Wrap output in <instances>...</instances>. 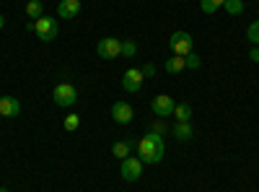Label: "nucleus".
<instances>
[{
  "label": "nucleus",
  "mask_w": 259,
  "mask_h": 192,
  "mask_svg": "<svg viewBox=\"0 0 259 192\" xmlns=\"http://www.w3.org/2000/svg\"><path fill=\"white\" fill-rule=\"evenodd\" d=\"M163 153H166V143H163L161 135L148 133V135L140 138V143H138V159L143 164H158L163 159Z\"/></svg>",
  "instance_id": "f257e3e1"
},
{
  "label": "nucleus",
  "mask_w": 259,
  "mask_h": 192,
  "mask_svg": "<svg viewBox=\"0 0 259 192\" xmlns=\"http://www.w3.org/2000/svg\"><path fill=\"white\" fill-rule=\"evenodd\" d=\"M31 31L36 34L39 42H55L57 34H60V26H57V18H50V16H41L39 21L31 24Z\"/></svg>",
  "instance_id": "f03ea898"
},
{
  "label": "nucleus",
  "mask_w": 259,
  "mask_h": 192,
  "mask_svg": "<svg viewBox=\"0 0 259 192\" xmlns=\"http://www.w3.org/2000/svg\"><path fill=\"white\" fill-rule=\"evenodd\" d=\"M52 101L57 106H62V109H68V106H73L78 101V91L73 83H57L55 91H52Z\"/></svg>",
  "instance_id": "7ed1b4c3"
},
{
  "label": "nucleus",
  "mask_w": 259,
  "mask_h": 192,
  "mask_svg": "<svg viewBox=\"0 0 259 192\" xmlns=\"http://www.w3.org/2000/svg\"><path fill=\"white\" fill-rule=\"evenodd\" d=\"M96 55L101 60H117V57H122V39L104 36L99 45H96Z\"/></svg>",
  "instance_id": "20e7f679"
},
{
  "label": "nucleus",
  "mask_w": 259,
  "mask_h": 192,
  "mask_svg": "<svg viewBox=\"0 0 259 192\" xmlns=\"http://www.w3.org/2000/svg\"><path fill=\"white\" fill-rule=\"evenodd\" d=\"M168 47H171V52L174 55H189L192 50H194V39H192V34L189 31H174L171 34V39H168Z\"/></svg>",
  "instance_id": "39448f33"
},
{
  "label": "nucleus",
  "mask_w": 259,
  "mask_h": 192,
  "mask_svg": "<svg viewBox=\"0 0 259 192\" xmlns=\"http://www.w3.org/2000/svg\"><path fill=\"white\" fill-rule=\"evenodd\" d=\"M119 174L124 182H138L143 177V161L135 159V156H127L122 159V166H119Z\"/></svg>",
  "instance_id": "423d86ee"
},
{
  "label": "nucleus",
  "mask_w": 259,
  "mask_h": 192,
  "mask_svg": "<svg viewBox=\"0 0 259 192\" xmlns=\"http://www.w3.org/2000/svg\"><path fill=\"white\" fill-rule=\"evenodd\" d=\"M174 106H177V101L168 94H158V96H153V101H150V109H153L156 117H171L174 114Z\"/></svg>",
  "instance_id": "0eeeda50"
},
{
  "label": "nucleus",
  "mask_w": 259,
  "mask_h": 192,
  "mask_svg": "<svg viewBox=\"0 0 259 192\" xmlns=\"http://www.w3.org/2000/svg\"><path fill=\"white\" fill-rule=\"evenodd\" d=\"M143 81H145V75H143L140 68H127L124 75H122V89L130 91V94H135V91L143 89Z\"/></svg>",
  "instance_id": "6e6552de"
},
{
  "label": "nucleus",
  "mask_w": 259,
  "mask_h": 192,
  "mask_svg": "<svg viewBox=\"0 0 259 192\" xmlns=\"http://www.w3.org/2000/svg\"><path fill=\"white\" fill-rule=\"evenodd\" d=\"M133 117H135V112H133V106H130L127 101H114L112 104V120L117 125H130Z\"/></svg>",
  "instance_id": "1a4fd4ad"
},
{
  "label": "nucleus",
  "mask_w": 259,
  "mask_h": 192,
  "mask_svg": "<svg viewBox=\"0 0 259 192\" xmlns=\"http://www.w3.org/2000/svg\"><path fill=\"white\" fill-rule=\"evenodd\" d=\"M78 13H80V0H60V6H57V16L60 18L73 21Z\"/></svg>",
  "instance_id": "9d476101"
},
{
  "label": "nucleus",
  "mask_w": 259,
  "mask_h": 192,
  "mask_svg": "<svg viewBox=\"0 0 259 192\" xmlns=\"http://www.w3.org/2000/svg\"><path fill=\"white\" fill-rule=\"evenodd\" d=\"M21 101L16 96H0V117H18Z\"/></svg>",
  "instance_id": "9b49d317"
},
{
  "label": "nucleus",
  "mask_w": 259,
  "mask_h": 192,
  "mask_svg": "<svg viewBox=\"0 0 259 192\" xmlns=\"http://www.w3.org/2000/svg\"><path fill=\"white\" fill-rule=\"evenodd\" d=\"M192 135H194V130H192L189 122H177V125H174V138H177L179 143L192 140Z\"/></svg>",
  "instance_id": "f8f14e48"
},
{
  "label": "nucleus",
  "mask_w": 259,
  "mask_h": 192,
  "mask_svg": "<svg viewBox=\"0 0 259 192\" xmlns=\"http://www.w3.org/2000/svg\"><path fill=\"white\" fill-rule=\"evenodd\" d=\"M166 73H182L184 68H187V62H184V57L182 55H171L168 60H166Z\"/></svg>",
  "instance_id": "ddd939ff"
},
{
  "label": "nucleus",
  "mask_w": 259,
  "mask_h": 192,
  "mask_svg": "<svg viewBox=\"0 0 259 192\" xmlns=\"http://www.w3.org/2000/svg\"><path fill=\"white\" fill-rule=\"evenodd\" d=\"M26 16L31 21H39L41 16H45V3H41V0H29L26 3Z\"/></svg>",
  "instance_id": "4468645a"
},
{
  "label": "nucleus",
  "mask_w": 259,
  "mask_h": 192,
  "mask_svg": "<svg viewBox=\"0 0 259 192\" xmlns=\"http://www.w3.org/2000/svg\"><path fill=\"white\" fill-rule=\"evenodd\" d=\"M171 117H177V122H189V120H192V106H189L187 101L177 104V106H174V114H171Z\"/></svg>",
  "instance_id": "2eb2a0df"
},
{
  "label": "nucleus",
  "mask_w": 259,
  "mask_h": 192,
  "mask_svg": "<svg viewBox=\"0 0 259 192\" xmlns=\"http://www.w3.org/2000/svg\"><path fill=\"white\" fill-rule=\"evenodd\" d=\"M130 151H133V143H127V140H117V143L112 145V153H114L117 159H127Z\"/></svg>",
  "instance_id": "dca6fc26"
},
{
  "label": "nucleus",
  "mask_w": 259,
  "mask_h": 192,
  "mask_svg": "<svg viewBox=\"0 0 259 192\" xmlns=\"http://www.w3.org/2000/svg\"><path fill=\"white\" fill-rule=\"evenodd\" d=\"M223 8H226L228 16H241L244 13V3H241V0H226Z\"/></svg>",
  "instance_id": "f3484780"
},
{
  "label": "nucleus",
  "mask_w": 259,
  "mask_h": 192,
  "mask_svg": "<svg viewBox=\"0 0 259 192\" xmlns=\"http://www.w3.org/2000/svg\"><path fill=\"white\" fill-rule=\"evenodd\" d=\"M223 3L226 0H200V8H202V13H215L218 8H223Z\"/></svg>",
  "instance_id": "a211bd4d"
},
{
  "label": "nucleus",
  "mask_w": 259,
  "mask_h": 192,
  "mask_svg": "<svg viewBox=\"0 0 259 192\" xmlns=\"http://www.w3.org/2000/svg\"><path fill=\"white\" fill-rule=\"evenodd\" d=\"M135 55H138V45H135L133 39H124V42H122V57L133 60Z\"/></svg>",
  "instance_id": "6ab92c4d"
},
{
  "label": "nucleus",
  "mask_w": 259,
  "mask_h": 192,
  "mask_svg": "<svg viewBox=\"0 0 259 192\" xmlns=\"http://www.w3.org/2000/svg\"><path fill=\"white\" fill-rule=\"evenodd\" d=\"M246 39L251 42V47L259 45V18L254 21V24H249V29H246Z\"/></svg>",
  "instance_id": "aec40b11"
},
{
  "label": "nucleus",
  "mask_w": 259,
  "mask_h": 192,
  "mask_svg": "<svg viewBox=\"0 0 259 192\" xmlns=\"http://www.w3.org/2000/svg\"><path fill=\"white\" fill-rule=\"evenodd\" d=\"M62 127H65V130H68V133L78 130V127H80V117H78V114H68V117L62 120Z\"/></svg>",
  "instance_id": "412c9836"
},
{
  "label": "nucleus",
  "mask_w": 259,
  "mask_h": 192,
  "mask_svg": "<svg viewBox=\"0 0 259 192\" xmlns=\"http://www.w3.org/2000/svg\"><path fill=\"white\" fill-rule=\"evenodd\" d=\"M184 62H187V68H192V70H197V68L202 65V60H200V55H194V52L184 55Z\"/></svg>",
  "instance_id": "4be33fe9"
},
{
  "label": "nucleus",
  "mask_w": 259,
  "mask_h": 192,
  "mask_svg": "<svg viewBox=\"0 0 259 192\" xmlns=\"http://www.w3.org/2000/svg\"><path fill=\"white\" fill-rule=\"evenodd\" d=\"M140 70H143V75H145V78H153V75H156V65H153V62H145V65H143Z\"/></svg>",
  "instance_id": "5701e85b"
},
{
  "label": "nucleus",
  "mask_w": 259,
  "mask_h": 192,
  "mask_svg": "<svg viewBox=\"0 0 259 192\" xmlns=\"http://www.w3.org/2000/svg\"><path fill=\"white\" fill-rule=\"evenodd\" d=\"M249 60H251V62H259V47H251V50H249Z\"/></svg>",
  "instance_id": "b1692460"
},
{
  "label": "nucleus",
  "mask_w": 259,
  "mask_h": 192,
  "mask_svg": "<svg viewBox=\"0 0 259 192\" xmlns=\"http://www.w3.org/2000/svg\"><path fill=\"white\" fill-rule=\"evenodd\" d=\"M3 26H6V16H3V13H0V29H3Z\"/></svg>",
  "instance_id": "393cba45"
},
{
  "label": "nucleus",
  "mask_w": 259,
  "mask_h": 192,
  "mask_svg": "<svg viewBox=\"0 0 259 192\" xmlns=\"http://www.w3.org/2000/svg\"><path fill=\"white\" fill-rule=\"evenodd\" d=\"M0 192H8V189H6V187H0Z\"/></svg>",
  "instance_id": "a878e982"
}]
</instances>
